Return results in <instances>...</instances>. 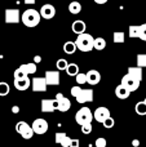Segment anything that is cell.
<instances>
[{
  "instance_id": "cell-1",
  "label": "cell",
  "mask_w": 146,
  "mask_h": 147,
  "mask_svg": "<svg viewBox=\"0 0 146 147\" xmlns=\"http://www.w3.org/2000/svg\"><path fill=\"white\" fill-rule=\"evenodd\" d=\"M40 12L35 9H26L21 16V21L26 27H36L40 22Z\"/></svg>"
},
{
  "instance_id": "cell-2",
  "label": "cell",
  "mask_w": 146,
  "mask_h": 147,
  "mask_svg": "<svg viewBox=\"0 0 146 147\" xmlns=\"http://www.w3.org/2000/svg\"><path fill=\"white\" fill-rule=\"evenodd\" d=\"M75 43H76V47H78V49H79V51H82V52H91L93 49V43H95V39H93L89 34H85L84 32V34L78 35Z\"/></svg>"
},
{
  "instance_id": "cell-3",
  "label": "cell",
  "mask_w": 146,
  "mask_h": 147,
  "mask_svg": "<svg viewBox=\"0 0 146 147\" xmlns=\"http://www.w3.org/2000/svg\"><path fill=\"white\" fill-rule=\"evenodd\" d=\"M92 119H93V114L89 107H82V109L75 114V121L79 125L89 124V123H92Z\"/></svg>"
},
{
  "instance_id": "cell-4",
  "label": "cell",
  "mask_w": 146,
  "mask_h": 147,
  "mask_svg": "<svg viewBox=\"0 0 146 147\" xmlns=\"http://www.w3.org/2000/svg\"><path fill=\"white\" fill-rule=\"evenodd\" d=\"M16 130L23 140H31L32 136L35 134L32 130V127L28 125L26 121H18L17 125H16Z\"/></svg>"
},
{
  "instance_id": "cell-5",
  "label": "cell",
  "mask_w": 146,
  "mask_h": 147,
  "mask_svg": "<svg viewBox=\"0 0 146 147\" xmlns=\"http://www.w3.org/2000/svg\"><path fill=\"white\" fill-rule=\"evenodd\" d=\"M140 83H141L140 80H137L136 78H133V76H131L129 74H127V75H124L123 78H122L120 84L132 93V92H136L137 89L140 88Z\"/></svg>"
},
{
  "instance_id": "cell-6",
  "label": "cell",
  "mask_w": 146,
  "mask_h": 147,
  "mask_svg": "<svg viewBox=\"0 0 146 147\" xmlns=\"http://www.w3.org/2000/svg\"><path fill=\"white\" fill-rule=\"evenodd\" d=\"M32 130H34V133L35 134H44V133H47L48 132V128H49V125H48V121H47L45 119H41V117H39V119H35L34 120V123H32Z\"/></svg>"
},
{
  "instance_id": "cell-7",
  "label": "cell",
  "mask_w": 146,
  "mask_h": 147,
  "mask_svg": "<svg viewBox=\"0 0 146 147\" xmlns=\"http://www.w3.org/2000/svg\"><path fill=\"white\" fill-rule=\"evenodd\" d=\"M21 20V13L16 8L5 9V23H18Z\"/></svg>"
},
{
  "instance_id": "cell-8",
  "label": "cell",
  "mask_w": 146,
  "mask_h": 147,
  "mask_svg": "<svg viewBox=\"0 0 146 147\" xmlns=\"http://www.w3.org/2000/svg\"><path fill=\"white\" fill-rule=\"evenodd\" d=\"M56 101H57V110L61 112H66L70 110V107H71V102H70L69 98H66V97L64 96L62 93H57L56 96Z\"/></svg>"
},
{
  "instance_id": "cell-9",
  "label": "cell",
  "mask_w": 146,
  "mask_h": 147,
  "mask_svg": "<svg viewBox=\"0 0 146 147\" xmlns=\"http://www.w3.org/2000/svg\"><path fill=\"white\" fill-rule=\"evenodd\" d=\"M110 115H111L110 110H109L107 107H98V109H96V111L93 112V117H95V120L97 123H101V124H102L106 119H109Z\"/></svg>"
},
{
  "instance_id": "cell-10",
  "label": "cell",
  "mask_w": 146,
  "mask_h": 147,
  "mask_svg": "<svg viewBox=\"0 0 146 147\" xmlns=\"http://www.w3.org/2000/svg\"><path fill=\"white\" fill-rule=\"evenodd\" d=\"M31 86L34 92H45L48 84H47L45 78H34L31 80Z\"/></svg>"
},
{
  "instance_id": "cell-11",
  "label": "cell",
  "mask_w": 146,
  "mask_h": 147,
  "mask_svg": "<svg viewBox=\"0 0 146 147\" xmlns=\"http://www.w3.org/2000/svg\"><path fill=\"white\" fill-rule=\"evenodd\" d=\"M75 99H76V102L78 103H80V105L92 102L93 101V90L92 89H82L80 94Z\"/></svg>"
},
{
  "instance_id": "cell-12",
  "label": "cell",
  "mask_w": 146,
  "mask_h": 147,
  "mask_svg": "<svg viewBox=\"0 0 146 147\" xmlns=\"http://www.w3.org/2000/svg\"><path fill=\"white\" fill-rule=\"evenodd\" d=\"M39 12H40V16L44 20H52L56 16V8L52 4H44Z\"/></svg>"
},
{
  "instance_id": "cell-13",
  "label": "cell",
  "mask_w": 146,
  "mask_h": 147,
  "mask_svg": "<svg viewBox=\"0 0 146 147\" xmlns=\"http://www.w3.org/2000/svg\"><path fill=\"white\" fill-rule=\"evenodd\" d=\"M45 80L48 85H59V72L58 71H45Z\"/></svg>"
},
{
  "instance_id": "cell-14",
  "label": "cell",
  "mask_w": 146,
  "mask_h": 147,
  "mask_svg": "<svg viewBox=\"0 0 146 147\" xmlns=\"http://www.w3.org/2000/svg\"><path fill=\"white\" fill-rule=\"evenodd\" d=\"M56 99H41V111L43 112H53L57 110Z\"/></svg>"
},
{
  "instance_id": "cell-15",
  "label": "cell",
  "mask_w": 146,
  "mask_h": 147,
  "mask_svg": "<svg viewBox=\"0 0 146 147\" xmlns=\"http://www.w3.org/2000/svg\"><path fill=\"white\" fill-rule=\"evenodd\" d=\"M101 80V74L97 70H89L87 72V83L89 85H97Z\"/></svg>"
},
{
  "instance_id": "cell-16",
  "label": "cell",
  "mask_w": 146,
  "mask_h": 147,
  "mask_svg": "<svg viewBox=\"0 0 146 147\" xmlns=\"http://www.w3.org/2000/svg\"><path fill=\"white\" fill-rule=\"evenodd\" d=\"M31 85V80L28 76H25V78L22 79H17V80H14V86L17 90H26V89H28Z\"/></svg>"
},
{
  "instance_id": "cell-17",
  "label": "cell",
  "mask_w": 146,
  "mask_h": 147,
  "mask_svg": "<svg viewBox=\"0 0 146 147\" xmlns=\"http://www.w3.org/2000/svg\"><path fill=\"white\" fill-rule=\"evenodd\" d=\"M56 143L61 145L62 147H70V143H71V138L66 134V133H61L57 132L56 134Z\"/></svg>"
},
{
  "instance_id": "cell-18",
  "label": "cell",
  "mask_w": 146,
  "mask_h": 147,
  "mask_svg": "<svg viewBox=\"0 0 146 147\" xmlns=\"http://www.w3.org/2000/svg\"><path fill=\"white\" fill-rule=\"evenodd\" d=\"M71 30H72V32H74V34L80 35V34H84L85 32V30H87V25H85L84 21L78 20V21H75V22H72Z\"/></svg>"
},
{
  "instance_id": "cell-19",
  "label": "cell",
  "mask_w": 146,
  "mask_h": 147,
  "mask_svg": "<svg viewBox=\"0 0 146 147\" xmlns=\"http://www.w3.org/2000/svg\"><path fill=\"white\" fill-rule=\"evenodd\" d=\"M18 69L25 74L26 76H28V75H31V74H35L36 70H38V67H36V63H34V62H32V63H23V65H21Z\"/></svg>"
},
{
  "instance_id": "cell-20",
  "label": "cell",
  "mask_w": 146,
  "mask_h": 147,
  "mask_svg": "<svg viewBox=\"0 0 146 147\" xmlns=\"http://www.w3.org/2000/svg\"><path fill=\"white\" fill-rule=\"evenodd\" d=\"M115 96L118 97L119 99H127L129 96H131V92L128 90V89H126L123 85H118L115 88Z\"/></svg>"
},
{
  "instance_id": "cell-21",
  "label": "cell",
  "mask_w": 146,
  "mask_h": 147,
  "mask_svg": "<svg viewBox=\"0 0 146 147\" xmlns=\"http://www.w3.org/2000/svg\"><path fill=\"white\" fill-rule=\"evenodd\" d=\"M76 49H78V47L75 41H66L64 45V52L66 54H74L76 52Z\"/></svg>"
},
{
  "instance_id": "cell-22",
  "label": "cell",
  "mask_w": 146,
  "mask_h": 147,
  "mask_svg": "<svg viewBox=\"0 0 146 147\" xmlns=\"http://www.w3.org/2000/svg\"><path fill=\"white\" fill-rule=\"evenodd\" d=\"M128 74L131 76H133V78H136L137 80L141 81L142 80V69L139 66L136 67H128Z\"/></svg>"
},
{
  "instance_id": "cell-23",
  "label": "cell",
  "mask_w": 146,
  "mask_h": 147,
  "mask_svg": "<svg viewBox=\"0 0 146 147\" xmlns=\"http://www.w3.org/2000/svg\"><path fill=\"white\" fill-rule=\"evenodd\" d=\"M80 10H82V5L79 1H71L69 4V12L71 14H79Z\"/></svg>"
},
{
  "instance_id": "cell-24",
  "label": "cell",
  "mask_w": 146,
  "mask_h": 147,
  "mask_svg": "<svg viewBox=\"0 0 146 147\" xmlns=\"http://www.w3.org/2000/svg\"><path fill=\"white\" fill-rule=\"evenodd\" d=\"M135 111H136L139 115H141V116H145L146 115V103H145V101L137 102L136 106H135Z\"/></svg>"
},
{
  "instance_id": "cell-25",
  "label": "cell",
  "mask_w": 146,
  "mask_h": 147,
  "mask_svg": "<svg viewBox=\"0 0 146 147\" xmlns=\"http://www.w3.org/2000/svg\"><path fill=\"white\" fill-rule=\"evenodd\" d=\"M93 48L97 49V51H102L106 48V40L103 38H96L95 43H93Z\"/></svg>"
},
{
  "instance_id": "cell-26",
  "label": "cell",
  "mask_w": 146,
  "mask_h": 147,
  "mask_svg": "<svg viewBox=\"0 0 146 147\" xmlns=\"http://www.w3.org/2000/svg\"><path fill=\"white\" fill-rule=\"evenodd\" d=\"M66 72L69 76H76L78 74H79V66L75 63H69V66H67V69H66Z\"/></svg>"
},
{
  "instance_id": "cell-27",
  "label": "cell",
  "mask_w": 146,
  "mask_h": 147,
  "mask_svg": "<svg viewBox=\"0 0 146 147\" xmlns=\"http://www.w3.org/2000/svg\"><path fill=\"white\" fill-rule=\"evenodd\" d=\"M129 38H140V26H129Z\"/></svg>"
},
{
  "instance_id": "cell-28",
  "label": "cell",
  "mask_w": 146,
  "mask_h": 147,
  "mask_svg": "<svg viewBox=\"0 0 146 147\" xmlns=\"http://www.w3.org/2000/svg\"><path fill=\"white\" fill-rule=\"evenodd\" d=\"M137 66L141 67V69H144V67H146V53H141L137 56Z\"/></svg>"
},
{
  "instance_id": "cell-29",
  "label": "cell",
  "mask_w": 146,
  "mask_h": 147,
  "mask_svg": "<svg viewBox=\"0 0 146 147\" xmlns=\"http://www.w3.org/2000/svg\"><path fill=\"white\" fill-rule=\"evenodd\" d=\"M56 66H57V69H58V71H66V69H67V66H69V63H67V61L65 58H59L58 61H57V63H56Z\"/></svg>"
},
{
  "instance_id": "cell-30",
  "label": "cell",
  "mask_w": 146,
  "mask_h": 147,
  "mask_svg": "<svg viewBox=\"0 0 146 147\" xmlns=\"http://www.w3.org/2000/svg\"><path fill=\"white\" fill-rule=\"evenodd\" d=\"M9 90H10V88H9V85H8V83L1 81V83H0V96L4 97V96H7V94H9Z\"/></svg>"
},
{
  "instance_id": "cell-31",
  "label": "cell",
  "mask_w": 146,
  "mask_h": 147,
  "mask_svg": "<svg viewBox=\"0 0 146 147\" xmlns=\"http://www.w3.org/2000/svg\"><path fill=\"white\" fill-rule=\"evenodd\" d=\"M75 80H76V84H79V85L85 84L87 83V74H78L75 76Z\"/></svg>"
},
{
  "instance_id": "cell-32",
  "label": "cell",
  "mask_w": 146,
  "mask_h": 147,
  "mask_svg": "<svg viewBox=\"0 0 146 147\" xmlns=\"http://www.w3.org/2000/svg\"><path fill=\"white\" fill-rule=\"evenodd\" d=\"M124 39L123 32H114V43H124Z\"/></svg>"
},
{
  "instance_id": "cell-33",
  "label": "cell",
  "mask_w": 146,
  "mask_h": 147,
  "mask_svg": "<svg viewBox=\"0 0 146 147\" xmlns=\"http://www.w3.org/2000/svg\"><path fill=\"white\" fill-rule=\"evenodd\" d=\"M92 129H93L92 123L82 125V133H83V134H91V133H92Z\"/></svg>"
},
{
  "instance_id": "cell-34",
  "label": "cell",
  "mask_w": 146,
  "mask_h": 147,
  "mask_svg": "<svg viewBox=\"0 0 146 147\" xmlns=\"http://www.w3.org/2000/svg\"><path fill=\"white\" fill-rule=\"evenodd\" d=\"M102 124H103V127H105L106 129H110V128H113L114 125H115V121H114V119L110 116V117H109V119H106L105 121L102 123Z\"/></svg>"
},
{
  "instance_id": "cell-35",
  "label": "cell",
  "mask_w": 146,
  "mask_h": 147,
  "mask_svg": "<svg viewBox=\"0 0 146 147\" xmlns=\"http://www.w3.org/2000/svg\"><path fill=\"white\" fill-rule=\"evenodd\" d=\"M70 92H71V96L76 98V97L80 94V92H82V88H80V85H75V86H72Z\"/></svg>"
},
{
  "instance_id": "cell-36",
  "label": "cell",
  "mask_w": 146,
  "mask_h": 147,
  "mask_svg": "<svg viewBox=\"0 0 146 147\" xmlns=\"http://www.w3.org/2000/svg\"><path fill=\"white\" fill-rule=\"evenodd\" d=\"M106 140L103 137H100V138H97L96 140V142H95V146L96 147H106Z\"/></svg>"
},
{
  "instance_id": "cell-37",
  "label": "cell",
  "mask_w": 146,
  "mask_h": 147,
  "mask_svg": "<svg viewBox=\"0 0 146 147\" xmlns=\"http://www.w3.org/2000/svg\"><path fill=\"white\" fill-rule=\"evenodd\" d=\"M140 39L146 41V23L140 26Z\"/></svg>"
},
{
  "instance_id": "cell-38",
  "label": "cell",
  "mask_w": 146,
  "mask_h": 147,
  "mask_svg": "<svg viewBox=\"0 0 146 147\" xmlns=\"http://www.w3.org/2000/svg\"><path fill=\"white\" fill-rule=\"evenodd\" d=\"M25 74H23L22 71H21V70L20 69H17V70H16V71H14V80H17V79H22V78H25Z\"/></svg>"
},
{
  "instance_id": "cell-39",
  "label": "cell",
  "mask_w": 146,
  "mask_h": 147,
  "mask_svg": "<svg viewBox=\"0 0 146 147\" xmlns=\"http://www.w3.org/2000/svg\"><path fill=\"white\" fill-rule=\"evenodd\" d=\"M80 146V141L79 140H71L70 147H79Z\"/></svg>"
},
{
  "instance_id": "cell-40",
  "label": "cell",
  "mask_w": 146,
  "mask_h": 147,
  "mask_svg": "<svg viewBox=\"0 0 146 147\" xmlns=\"http://www.w3.org/2000/svg\"><path fill=\"white\" fill-rule=\"evenodd\" d=\"M132 146H133V147H139L140 146V141L139 140H133V141H132Z\"/></svg>"
},
{
  "instance_id": "cell-41",
  "label": "cell",
  "mask_w": 146,
  "mask_h": 147,
  "mask_svg": "<svg viewBox=\"0 0 146 147\" xmlns=\"http://www.w3.org/2000/svg\"><path fill=\"white\" fill-rule=\"evenodd\" d=\"M40 61H41V57L40 56H35V58H34V63H39Z\"/></svg>"
},
{
  "instance_id": "cell-42",
  "label": "cell",
  "mask_w": 146,
  "mask_h": 147,
  "mask_svg": "<svg viewBox=\"0 0 146 147\" xmlns=\"http://www.w3.org/2000/svg\"><path fill=\"white\" fill-rule=\"evenodd\" d=\"M18 111H20V107H18V106H13V107H12V112H14V114H17Z\"/></svg>"
},
{
  "instance_id": "cell-43",
  "label": "cell",
  "mask_w": 146,
  "mask_h": 147,
  "mask_svg": "<svg viewBox=\"0 0 146 147\" xmlns=\"http://www.w3.org/2000/svg\"><path fill=\"white\" fill-rule=\"evenodd\" d=\"M109 0H95V3H97V4H106Z\"/></svg>"
},
{
  "instance_id": "cell-44",
  "label": "cell",
  "mask_w": 146,
  "mask_h": 147,
  "mask_svg": "<svg viewBox=\"0 0 146 147\" xmlns=\"http://www.w3.org/2000/svg\"><path fill=\"white\" fill-rule=\"evenodd\" d=\"M35 3H36V0H25V4H28V5L35 4Z\"/></svg>"
},
{
  "instance_id": "cell-45",
  "label": "cell",
  "mask_w": 146,
  "mask_h": 147,
  "mask_svg": "<svg viewBox=\"0 0 146 147\" xmlns=\"http://www.w3.org/2000/svg\"><path fill=\"white\" fill-rule=\"evenodd\" d=\"M145 103H146V98H145Z\"/></svg>"
}]
</instances>
